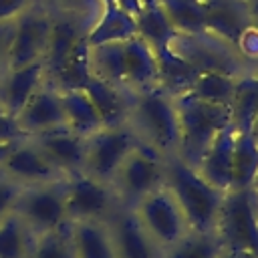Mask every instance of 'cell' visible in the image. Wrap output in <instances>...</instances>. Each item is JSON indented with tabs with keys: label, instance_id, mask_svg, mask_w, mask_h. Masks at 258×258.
<instances>
[{
	"label": "cell",
	"instance_id": "6",
	"mask_svg": "<svg viewBox=\"0 0 258 258\" xmlns=\"http://www.w3.org/2000/svg\"><path fill=\"white\" fill-rule=\"evenodd\" d=\"M216 236L224 248H242L258 254V196L254 189L226 191L218 222Z\"/></svg>",
	"mask_w": 258,
	"mask_h": 258
},
{
	"label": "cell",
	"instance_id": "14",
	"mask_svg": "<svg viewBox=\"0 0 258 258\" xmlns=\"http://www.w3.org/2000/svg\"><path fill=\"white\" fill-rule=\"evenodd\" d=\"M14 121L24 137H34L58 127H67L58 87L46 81L28 99V103L22 107V111L16 115Z\"/></svg>",
	"mask_w": 258,
	"mask_h": 258
},
{
	"label": "cell",
	"instance_id": "8",
	"mask_svg": "<svg viewBox=\"0 0 258 258\" xmlns=\"http://www.w3.org/2000/svg\"><path fill=\"white\" fill-rule=\"evenodd\" d=\"M165 181V159L139 143L121 163L111 185L121 206L133 208L141 198L163 185Z\"/></svg>",
	"mask_w": 258,
	"mask_h": 258
},
{
	"label": "cell",
	"instance_id": "26",
	"mask_svg": "<svg viewBox=\"0 0 258 258\" xmlns=\"http://www.w3.org/2000/svg\"><path fill=\"white\" fill-rule=\"evenodd\" d=\"M181 36L206 34V0H157Z\"/></svg>",
	"mask_w": 258,
	"mask_h": 258
},
{
	"label": "cell",
	"instance_id": "40",
	"mask_svg": "<svg viewBox=\"0 0 258 258\" xmlns=\"http://www.w3.org/2000/svg\"><path fill=\"white\" fill-rule=\"evenodd\" d=\"M246 2H248V0H246Z\"/></svg>",
	"mask_w": 258,
	"mask_h": 258
},
{
	"label": "cell",
	"instance_id": "24",
	"mask_svg": "<svg viewBox=\"0 0 258 258\" xmlns=\"http://www.w3.org/2000/svg\"><path fill=\"white\" fill-rule=\"evenodd\" d=\"M258 115V67L246 69L238 75L234 97L230 103V117L234 131H252Z\"/></svg>",
	"mask_w": 258,
	"mask_h": 258
},
{
	"label": "cell",
	"instance_id": "9",
	"mask_svg": "<svg viewBox=\"0 0 258 258\" xmlns=\"http://www.w3.org/2000/svg\"><path fill=\"white\" fill-rule=\"evenodd\" d=\"M141 141L129 123L109 127L105 125L87 137V155L83 171L101 181L111 183L125 157Z\"/></svg>",
	"mask_w": 258,
	"mask_h": 258
},
{
	"label": "cell",
	"instance_id": "22",
	"mask_svg": "<svg viewBox=\"0 0 258 258\" xmlns=\"http://www.w3.org/2000/svg\"><path fill=\"white\" fill-rule=\"evenodd\" d=\"M71 244L75 258H117L107 222H71Z\"/></svg>",
	"mask_w": 258,
	"mask_h": 258
},
{
	"label": "cell",
	"instance_id": "32",
	"mask_svg": "<svg viewBox=\"0 0 258 258\" xmlns=\"http://www.w3.org/2000/svg\"><path fill=\"white\" fill-rule=\"evenodd\" d=\"M24 137L16 125V121L0 107V141H14V139H20Z\"/></svg>",
	"mask_w": 258,
	"mask_h": 258
},
{
	"label": "cell",
	"instance_id": "15",
	"mask_svg": "<svg viewBox=\"0 0 258 258\" xmlns=\"http://www.w3.org/2000/svg\"><path fill=\"white\" fill-rule=\"evenodd\" d=\"M40 151L48 157V161L62 173L71 175L85 169V155H87V137L75 133L69 127H58L40 135L30 137Z\"/></svg>",
	"mask_w": 258,
	"mask_h": 258
},
{
	"label": "cell",
	"instance_id": "31",
	"mask_svg": "<svg viewBox=\"0 0 258 258\" xmlns=\"http://www.w3.org/2000/svg\"><path fill=\"white\" fill-rule=\"evenodd\" d=\"M34 0H0V24L12 22L16 16H20Z\"/></svg>",
	"mask_w": 258,
	"mask_h": 258
},
{
	"label": "cell",
	"instance_id": "34",
	"mask_svg": "<svg viewBox=\"0 0 258 258\" xmlns=\"http://www.w3.org/2000/svg\"><path fill=\"white\" fill-rule=\"evenodd\" d=\"M91 2H95V0H58V4L71 14L81 12V10H91Z\"/></svg>",
	"mask_w": 258,
	"mask_h": 258
},
{
	"label": "cell",
	"instance_id": "35",
	"mask_svg": "<svg viewBox=\"0 0 258 258\" xmlns=\"http://www.w3.org/2000/svg\"><path fill=\"white\" fill-rule=\"evenodd\" d=\"M218 258H258V254L250 250H242V248H222Z\"/></svg>",
	"mask_w": 258,
	"mask_h": 258
},
{
	"label": "cell",
	"instance_id": "11",
	"mask_svg": "<svg viewBox=\"0 0 258 258\" xmlns=\"http://www.w3.org/2000/svg\"><path fill=\"white\" fill-rule=\"evenodd\" d=\"M67 218L69 222L101 220L107 222L121 206L111 183L101 181L85 171L64 175Z\"/></svg>",
	"mask_w": 258,
	"mask_h": 258
},
{
	"label": "cell",
	"instance_id": "3",
	"mask_svg": "<svg viewBox=\"0 0 258 258\" xmlns=\"http://www.w3.org/2000/svg\"><path fill=\"white\" fill-rule=\"evenodd\" d=\"M165 185L181 208L191 232H214L226 191L208 183L200 171L173 155L165 159Z\"/></svg>",
	"mask_w": 258,
	"mask_h": 258
},
{
	"label": "cell",
	"instance_id": "13",
	"mask_svg": "<svg viewBox=\"0 0 258 258\" xmlns=\"http://www.w3.org/2000/svg\"><path fill=\"white\" fill-rule=\"evenodd\" d=\"M0 171L20 185L44 183L64 177L30 137H20L12 143V149L6 155Z\"/></svg>",
	"mask_w": 258,
	"mask_h": 258
},
{
	"label": "cell",
	"instance_id": "27",
	"mask_svg": "<svg viewBox=\"0 0 258 258\" xmlns=\"http://www.w3.org/2000/svg\"><path fill=\"white\" fill-rule=\"evenodd\" d=\"M36 234L12 210L0 220V258H30Z\"/></svg>",
	"mask_w": 258,
	"mask_h": 258
},
{
	"label": "cell",
	"instance_id": "39",
	"mask_svg": "<svg viewBox=\"0 0 258 258\" xmlns=\"http://www.w3.org/2000/svg\"><path fill=\"white\" fill-rule=\"evenodd\" d=\"M254 191H256V196H258V175H256V181H254Z\"/></svg>",
	"mask_w": 258,
	"mask_h": 258
},
{
	"label": "cell",
	"instance_id": "38",
	"mask_svg": "<svg viewBox=\"0 0 258 258\" xmlns=\"http://www.w3.org/2000/svg\"><path fill=\"white\" fill-rule=\"evenodd\" d=\"M252 133L256 135V139H258V115H256V121H254V127H252Z\"/></svg>",
	"mask_w": 258,
	"mask_h": 258
},
{
	"label": "cell",
	"instance_id": "18",
	"mask_svg": "<svg viewBox=\"0 0 258 258\" xmlns=\"http://www.w3.org/2000/svg\"><path fill=\"white\" fill-rule=\"evenodd\" d=\"M234 127L222 129L202 153L196 169L200 175L218 187L220 191H230V173H232V147H234Z\"/></svg>",
	"mask_w": 258,
	"mask_h": 258
},
{
	"label": "cell",
	"instance_id": "2",
	"mask_svg": "<svg viewBox=\"0 0 258 258\" xmlns=\"http://www.w3.org/2000/svg\"><path fill=\"white\" fill-rule=\"evenodd\" d=\"M127 123L137 133L139 141L159 153L163 159L179 151V117L175 95L161 85L143 89L131 95Z\"/></svg>",
	"mask_w": 258,
	"mask_h": 258
},
{
	"label": "cell",
	"instance_id": "36",
	"mask_svg": "<svg viewBox=\"0 0 258 258\" xmlns=\"http://www.w3.org/2000/svg\"><path fill=\"white\" fill-rule=\"evenodd\" d=\"M248 12H250V22L258 30V0H248Z\"/></svg>",
	"mask_w": 258,
	"mask_h": 258
},
{
	"label": "cell",
	"instance_id": "16",
	"mask_svg": "<svg viewBox=\"0 0 258 258\" xmlns=\"http://www.w3.org/2000/svg\"><path fill=\"white\" fill-rule=\"evenodd\" d=\"M246 0H206V34L236 50L238 40L250 26Z\"/></svg>",
	"mask_w": 258,
	"mask_h": 258
},
{
	"label": "cell",
	"instance_id": "19",
	"mask_svg": "<svg viewBox=\"0 0 258 258\" xmlns=\"http://www.w3.org/2000/svg\"><path fill=\"white\" fill-rule=\"evenodd\" d=\"M79 87L91 97L93 105L97 107L103 123L109 125H123L127 123L129 117V105H131V95L125 93L123 89L95 77L93 73H89Z\"/></svg>",
	"mask_w": 258,
	"mask_h": 258
},
{
	"label": "cell",
	"instance_id": "20",
	"mask_svg": "<svg viewBox=\"0 0 258 258\" xmlns=\"http://www.w3.org/2000/svg\"><path fill=\"white\" fill-rule=\"evenodd\" d=\"M135 24H137V36L143 38L157 56L167 52L175 42V38L179 36L157 0L143 2L141 10L135 16Z\"/></svg>",
	"mask_w": 258,
	"mask_h": 258
},
{
	"label": "cell",
	"instance_id": "33",
	"mask_svg": "<svg viewBox=\"0 0 258 258\" xmlns=\"http://www.w3.org/2000/svg\"><path fill=\"white\" fill-rule=\"evenodd\" d=\"M10 32H12V22L0 24V77H2V73L6 71V56H8Z\"/></svg>",
	"mask_w": 258,
	"mask_h": 258
},
{
	"label": "cell",
	"instance_id": "28",
	"mask_svg": "<svg viewBox=\"0 0 258 258\" xmlns=\"http://www.w3.org/2000/svg\"><path fill=\"white\" fill-rule=\"evenodd\" d=\"M222 248L216 232H187L179 242L165 250L163 258H218Z\"/></svg>",
	"mask_w": 258,
	"mask_h": 258
},
{
	"label": "cell",
	"instance_id": "12",
	"mask_svg": "<svg viewBox=\"0 0 258 258\" xmlns=\"http://www.w3.org/2000/svg\"><path fill=\"white\" fill-rule=\"evenodd\" d=\"M107 226L117 258H163L165 252L143 228L133 208L119 206Z\"/></svg>",
	"mask_w": 258,
	"mask_h": 258
},
{
	"label": "cell",
	"instance_id": "25",
	"mask_svg": "<svg viewBox=\"0 0 258 258\" xmlns=\"http://www.w3.org/2000/svg\"><path fill=\"white\" fill-rule=\"evenodd\" d=\"M238 75L228 73V71H220V69H204L198 73V77L194 79L189 89L183 93H189L200 101L230 109Z\"/></svg>",
	"mask_w": 258,
	"mask_h": 258
},
{
	"label": "cell",
	"instance_id": "21",
	"mask_svg": "<svg viewBox=\"0 0 258 258\" xmlns=\"http://www.w3.org/2000/svg\"><path fill=\"white\" fill-rule=\"evenodd\" d=\"M58 93H60L64 123L69 129H73L83 137H89L91 133L105 127L97 107L81 87H58Z\"/></svg>",
	"mask_w": 258,
	"mask_h": 258
},
{
	"label": "cell",
	"instance_id": "10",
	"mask_svg": "<svg viewBox=\"0 0 258 258\" xmlns=\"http://www.w3.org/2000/svg\"><path fill=\"white\" fill-rule=\"evenodd\" d=\"M133 210L139 222L143 224V228L161 246L163 252L171 248L175 242H179L187 232H191L181 208L177 206L175 198L167 189L165 181L163 185H159L157 189L141 198L133 206Z\"/></svg>",
	"mask_w": 258,
	"mask_h": 258
},
{
	"label": "cell",
	"instance_id": "1",
	"mask_svg": "<svg viewBox=\"0 0 258 258\" xmlns=\"http://www.w3.org/2000/svg\"><path fill=\"white\" fill-rule=\"evenodd\" d=\"M89 69L95 77L135 95L159 85V60L139 36L123 42L89 46Z\"/></svg>",
	"mask_w": 258,
	"mask_h": 258
},
{
	"label": "cell",
	"instance_id": "7",
	"mask_svg": "<svg viewBox=\"0 0 258 258\" xmlns=\"http://www.w3.org/2000/svg\"><path fill=\"white\" fill-rule=\"evenodd\" d=\"M54 12L44 4L32 2L20 16L12 20V32L8 42L6 69H18L32 62H44V54L50 42Z\"/></svg>",
	"mask_w": 258,
	"mask_h": 258
},
{
	"label": "cell",
	"instance_id": "4",
	"mask_svg": "<svg viewBox=\"0 0 258 258\" xmlns=\"http://www.w3.org/2000/svg\"><path fill=\"white\" fill-rule=\"evenodd\" d=\"M175 105L179 117L177 157H181L185 163L196 167L210 141L222 129L232 127L230 109L200 101L189 93L175 95Z\"/></svg>",
	"mask_w": 258,
	"mask_h": 258
},
{
	"label": "cell",
	"instance_id": "37",
	"mask_svg": "<svg viewBox=\"0 0 258 258\" xmlns=\"http://www.w3.org/2000/svg\"><path fill=\"white\" fill-rule=\"evenodd\" d=\"M14 141H16V139H14ZM14 141H0V167H2V163H4V159H6V155L10 153Z\"/></svg>",
	"mask_w": 258,
	"mask_h": 258
},
{
	"label": "cell",
	"instance_id": "5",
	"mask_svg": "<svg viewBox=\"0 0 258 258\" xmlns=\"http://www.w3.org/2000/svg\"><path fill=\"white\" fill-rule=\"evenodd\" d=\"M14 212L36 234V238L69 224L64 177L44 183L22 185L14 202Z\"/></svg>",
	"mask_w": 258,
	"mask_h": 258
},
{
	"label": "cell",
	"instance_id": "17",
	"mask_svg": "<svg viewBox=\"0 0 258 258\" xmlns=\"http://www.w3.org/2000/svg\"><path fill=\"white\" fill-rule=\"evenodd\" d=\"M46 83L44 62H32L18 69H6L0 77V107L16 119L28 99Z\"/></svg>",
	"mask_w": 258,
	"mask_h": 258
},
{
	"label": "cell",
	"instance_id": "29",
	"mask_svg": "<svg viewBox=\"0 0 258 258\" xmlns=\"http://www.w3.org/2000/svg\"><path fill=\"white\" fill-rule=\"evenodd\" d=\"M30 258H75L71 244V222L38 236Z\"/></svg>",
	"mask_w": 258,
	"mask_h": 258
},
{
	"label": "cell",
	"instance_id": "30",
	"mask_svg": "<svg viewBox=\"0 0 258 258\" xmlns=\"http://www.w3.org/2000/svg\"><path fill=\"white\" fill-rule=\"evenodd\" d=\"M20 187H22L20 183H16L14 179H10L6 173L0 171V220L14 210V202L18 198Z\"/></svg>",
	"mask_w": 258,
	"mask_h": 258
},
{
	"label": "cell",
	"instance_id": "23",
	"mask_svg": "<svg viewBox=\"0 0 258 258\" xmlns=\"http://www.w3.org/2000/svg\"><path fill=\"white\" fill-rule=\"evenodd\" d=\"M258 175V139L252 131H236L232 147L230 191L254 189Z\"/></svg>",
	"mask_w": 258,
	"mask_h": 258
}]
</instances>
